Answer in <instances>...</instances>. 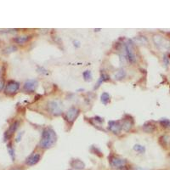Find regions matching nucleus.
Here are the masks:
<instances>
[{
  "instance_id": "6",
  "label": "nucleus",
  "mask_w": 170,
  "mask_h": 170,
  "mask_svg": "<svg viewBox=\"0 0 170 170\" xmlns=\"http://www.w3.org/2000/svg\"><path fill=\"white\" fill-rule=\"evenodd\" d=\"M37 87V81L34 80V79H31V80H27L24 83L23 89L28 93H32L36 90Z\"/></svg>"
},
{
  "instance_id": "20",
  "label": "nucleus",
  "mask_w": 170,
  "mask_h": 170,
  "mask_svg": "<svg viewBox=\"0 0 170 170\" xmlns=\"http://www.w3.org/2000/svg\"><path fill=\"white\" fill-rule=\"evenodd\" d=\"M134 150L139 153H144L145 152V147L143 145H135L134 146Z\"/></svg>"
},
{
  "instance_id": "13",
  "label": "nucleus",
  "mask_w": 170,
  "mask_h": 170,
  "mask_svg": "<svg viewBox=\"0 0 170 170\" xmlns=\"http://www.w3.org/2000/svg\"><path fill=\"white\" fill-rule=\"evenodd\" d=\"M143 129L147 133H152L156 129V126L152 122H147L143 126Z\"/></svg>"
},
{
  "instance_id": "14",
  "label": "nucleus",
  "mask_w": 170,
  "mask_h": 170,
  "mask_svg": "<svg viewBox=\"0 0 170 170\" xmlns=\"http://www.w3.org/2000/svg\"><path fill=\"white\" fill-rule=\"evenodd\" d=\"M108 79H109V76L107 75V74H105V73H102V74L100 75L99 78L98 82L96 83V85H95V90H96L97 88H99V87L100 86L101 83H103L104 82H107Z\"/></svg>"
},
{
  "instance_id": "18",
  "label": "nucleus",
  "mask_w": 170,
  "mask_h": 170,
  "mask_svg": "<svg viewBox=\"0 0 170 170\" xmlns=\"http://www.w3.org/2000/svg\"><path fill=\"white\" fill-rule=\"evenodd\" d=\"M132 123L130 122V121H128V120H125L124 122H123V125H122V128L125 130V131H129L130 129H131V128H132Z\"/></svg>"
},
{
  "instance_id": "10",
  "label": "nucleus",
  "mask_w": 170,
  "mask_h": 170,
  "mask_svg": "<svg viewBox=\"0 0 170 170\" xmlns=\"http://www.w3.org/2000/svg\"><path fill=\"white\" fill-rule=\"evenodd\" d=\"M40 158H41V156L38 153H35V154L30 156L27 159L26 162L29 166H33V165H36L37 163L40 161Z\"/></svg>"
},
{
  "instance_id": "26",
  "label": "nucleus",
  "mask_w": 170,
  "mask_h": 170,
  "mask_svg": "<svg viewBox=\"0 0 170 170\" xmlns=\"http://www.w3.org/2000/svg\"><path fill=\"white\" fill-rule=\"evenodd\" d=\"M134 170H145V169H141V168H135V169H134Z\"/></svg>"
},
{
  "instance_id": "11",
  "label": "nucleus",
  "mask_w": 170,
  "mask_h": 170,
  "mask_svg": "<svg viewBox=\"0 0 170 170\" xmlns=\"http://www.w3.org/2000/svg\"><path fill=\"white\" fill-rule=\"evenodd\" d=\"M18 122H15V123H13L10 127L9 128V129L5 132V134H4V138H5V140H9V138L14 134V133L16 132V130L17 129V128H18Z\"/></svg>"
},
{
  "instance_id": "21",
  "label": "nucleus",
  "mask_w": 170,
  "mask_h": 170,
  "mask_svg": "<svg viewBox=\"0 0 170 170\" xmlns=\"http://www.w3.org/2000/svg\"><path fill=\"white\" fill-rule=\"evenodd\" d=\"M160 124L164 128H168L170 126V121L169 119L166 118H162V120H160Z\"/></svg>"
},
{
  "instance_id": "2",
  "label": "nucleus",
  "mask_w": 170,
  "mask_h": 170,
  "mask_svg": "<svg viewBox=\"0 0 170 170\" xmlns=\"http://www.w3.org/2000/svg\"><path fill=\"white\" fill-rule=\"evenodd\" d=\"M47 110L49 113H51L54 116H60L62 114V110L61 107L56 101L54 100H50L47 103Z\"/></svg>"
},
{
  "instance_id": "15",
  "label": "nucleus",
  "mask_w": 170,
  "mask_h": 170,
  "mask_svg": "<svg viewBox=\"0 0 170 170\" xmlns=\"http://www.w3.org/2000/svg\"><path fill=\"white\" fill-rule=\"evenodd\" d=\"M29 39H30V37L26 35V36L17 37L16 38H15V41H16L18 44H23L27 43Z\"/></svg>"
},
{
  "instance_id": "27",
  "label": "nucleus",
  "mask_w": 170,
  "mask_h": 170,
  "mask_svg": "<svg viewBox=\"0 0 170 170\" xmlns=\"http://www.w3.org/2000/svg\"><path fill=\"white\" fill-rule=\"evenodd\" d=\"M70 170H72V169H70Z\"/></svg>"
},
{
  "instance_id": "24",
  "label": "nucleus",
  "mask_w": 170,
  "mask_h": 170,
  "mask_svg": "<svg viewBox=\"0 0 170 170\" xmlns=\"http://www.w3.org/2000/svg\"><path fill=\"white\" fill-rule=\"evenodd\" d=\"M3 87H4V83H3V82H1V83H0V90H2Z\"/></svg>"
},
{
  "instance_id": "3",
  "label": "nucleus",
  "mask_w": 170,
  "mask_h": 170,
  "mask_svg": "<svg viewBox=\"0 0 170 170\" xmlns=\"http://www.w3.org/2000/svg\"><path fill=\"white\" fill-rule=\"evenodd\" d=\"M79 114V110L76 107H71L66 113L65 118L69 123H73V122L76 120Z\"/></svg>"
},
{
  "instance_id": "19",
  "label": "nucleus",
  "mask_w": 170,
  "mask_h": 170,
  "mask_svg": "<svg viewBox=\"0 0 170 170\" xmlns=\"http://www.w3.org/2000/svg\"><path fill=\"white\" fill-rule=\"evenodd\" d=\"M83 77L84 80L87 81V82L92 80V73H91V72L89 71V70L83 72Z\"/></svg>"
},
{
  "instance_id": "23",
  "label": "nucleus",
  "mask_w": 170,
  "mask_h": 170,
  "mask_svg": "<svg viewBox=\"0 0 170 170\" xmlns=\"http://www.w3.org/2000/svg\"><path fill=\"white\" fill-rule=\"evenodd\" d=\"M163 62H164V65L166 66H169V57H168L167 54H165L163 56Z\"/></svg>"
},
{
  "instance_id": "22",
  "label": "nucleus",
  "mask_w": 170,
  "mask_h": 170,
  "mask_svg": "<svg viewBox=\"0 0 170 170\" xmlns=\"http://www.w3.org/2000/svg\"><path fill=\"white\" fill-rule=\"evenodd\" d=\"M8 151H9V155H10V157H12V159L14 160L15 159V153H14V149L12 148V145H11V144H9L8 145Z\"/></svg>"
},
{
  "instance_id": "5",
  "label": "nucleus",
  "mask_w": 170,
  "mask_h": 170,
  "mask_svg": "<svg viewBox=\"0 0 170 170\" xmlns=\"http://www.w3.org/2000/svg\"><path fill=\"white\" fill-rule=\"evenodd\" d=\"M124 48H125V52H126V56H127V59L130 61L131 63L135 62L136 61V57H135V54H134V49H133V47L132 44H130V41H128V43H126L124 45Z\"/></svg>"
},
{
  "instance_id": "25",
  "label": "nucleus",
  "mask_w": 170,
  "mask_h": 170,
  "mask_svg": "<svg viewBox=\"0 0 170 170\" xmlns=\"http://www.w3.org/2000/svg\"><path fill=\"white\" fill-rule=\"evenodd\" d=\"M11 170H24V169H20V168H15V169H12Z\"/></svg>"
},
{
  "instance_id": "17",
  "label": "nucleus",
  "mask_w": 170,
  "mask_h": 170,
  "mask_svg": "<svg viewBox=\"0 0 170 170\" xmlns=\"http://www.w3.org/2000/svg\"><path fill=\"white\" fill-rule=\"evenodd\" d=\"M125 75H126V73L124 70H119V71H118V72H116V74H115L114 78H115V79H116V80H122L123 78H124Z\"/></svg>"
},
{
  "instance_id": "4",
  "label": "nucleus",
  "mask_w": 170,
  "mask_h": 170,
  "mask_svg": "<svg viewBox=\"0 0 170 170\" xmlns=\"http://www.w3.org/2000/svg\"><path fill=\"white\" fill-rule=\"evenodd\" d=\"M20 89V83L16 81H9L5 87V93L7 95H14L16 94Z\"/></svg>"
},
{
  "instance_id": "8",
  "label": "nucleus",
  "mask_w": 170,
  "mask_h": 170,
  "mask_svg": "<svg viewBox=\"0 0 170 170\" xmlns=\"http://www.w3.org/2000/svg\"><path fill=\"white\" fill-rule=\"evenodd\" d=\"M108 125H109V129L114 133V134H120L121 130H122V125L120 123V122H116V121H110L108 123Z\"/></svg>"
},
{
  "instance_id": "9",
  "label": "nucleus",
  "mask_w": 170,
  "mask_h": 170,
  "mask_svg": "<svg viewBox=\"0 0 170 170\" xmlns=\"http://www.w3.org/2000/svg\"><path fill=\"white\" fill-rule=\"evenodd\" d=\"M153 41L156 44V45L158 46L159 48H168L166 40L164 39V37H162L160 35H155L153 37Z\"/></svg>"
},
{
  "instance_id": "12",
  "label": "nucleus",
  "mask_w": 170,
  "mask_h": 170,
  "mask_svg": "<svg viewBox=\"0 0 170 170\" xmlns=\"http://www.w3.org/2000/svg\"><path fill=\"white\" fill-rule=\"evenodd\" d=\"M70 165L72 166L73 169L77 170H82L84 169L85 168V164L83 161H81L79 159H73L70 162Z\"/></svg>"
},
{
  "instance_id": "7",
  "label": "nucleus",
  "mask_w": 170,
  "mask_h": 170,
  "mask_svg": "<svg viewBox=\"0 0 170 170\" xmlns=\"http://www.w3.org/2000/svg\"><path fill=\"white\" fill-rule=\"evenodd\" d=\"M110 164L112 168H123L126 164V160L122 159L120 157H112L110 159Z\"/></svg>"
},
{
  "instance_id": "16",
  "label": "nucleus",
  "mask_w": 170,
  "mask_h": 170,
  "mask_svg": "<svg viewBox=\"0 0 170 170\" xmlns=\"http://www.w3.org/2000/svg\"><path fill=\"white\" fill-rule=\"evenodd\" d=\"M110 95H109V94L107 93V92H104L102 95H101V96H100V99H101V102L104 104V105H107L108 103H109V101H110Z\"/></svg>"
},
{
  "instance_id": "1",
  "label": "nucleus",
  "mask_w": 170,
  "mask_h": 170,
  "mask_svg": "<svg viewBox=\"0 0 170 170\" xmlns=\"http://www.w3.org/2000/svg\"><path fill=\"white\" fill-rule=\"evenodd\" d=\"M56 140L57 137L54 130L51 128H45L42 132L40 146L44 149H49L55 144Z\"/></svg>"
}]
</instances>
